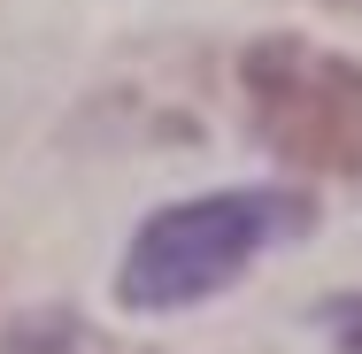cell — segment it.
I'll return each instance as SVG.
<instances>
[{
    "label": "cell",
    "instance_id": "cell-1",
    "mask_svg": "<svg viewBox=\"0 0 362 354\" xmlns=\"http://www.w3.org/2000/svg\"><path fill=\"white\" fill-rule=\"evenodd\" d=\"M316 223L308 193L293 185H247V193H201V201H177V208L146 216L124 270H116V300L139 308V316H170V308H193L209 300L239 270H255L278 239H300Z\"/></svg>",
    "mask_w": 362,
    "mask_h": 354
},
{
    "label": "cell",
    "instance_id": "cell-2",
    "mask_svg": "<svg viewBox=\"0 0 362 354\" xmlns=\"http://www.w3.org/2000/svg\"><path fill=\"white\" fill-rule=\"evenodd\" d=\"M239 100L286 170L362 185V62L300 31H270L239 54Z\"/></svg>",
    "mask_w": 362,
    "mask_h": 354
},
{
    "label": "cell",
    "instance_id": "cell-3",
    "mask_svg": "<svg viewBox=\"0 0 362 354\" xmlns=\"http://www.w3.org/2000/svg\"><path fill=\"white\" fill-rule=\"evenodd\" d=\"M0 354H100V347L70 308H31V316H16L0 331Z\"/></svg>",
    "mask_w": 362,
    "mask_h": 354
},
{
    "label": "cell",
    "instance_id": "cell-4",
    "mask_svg": "<svg viewBox=\"0 0 362 354\" xmlns=\"http://www.w3.org/2000/svg\"><path fill=\"white\" fill-rule=\"evenodd\" d=\"M316 331H324L339 354H362V293H332V300H316Z\"/></svg>",
    "mask_w": 362,
    "mask_h": 354
}]
</instances>
